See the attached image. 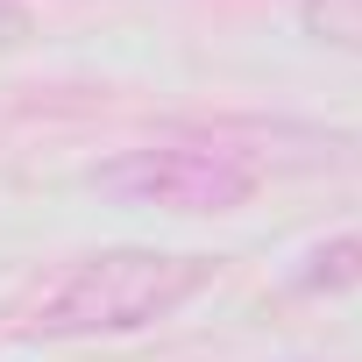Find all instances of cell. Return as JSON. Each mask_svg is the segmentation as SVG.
Instances as JSON below:
<instances>
[{"label": "cell", "mask_w": 362, "mask_h": 362, "mask_svg": "<svg viewBox=\"0 0 362 362\" xmlns=\"http://www.w3.org/2000/svg\"><path fill=\"white\" fill-rule=\"evenodd\" d=\"M214 256H170V249H100L78 256L43 298L22 313L29 334L43 341H93V334H142L170 320L185 298L214 284Z\"/></svg>", "instance_id": "obj_1"}, {"label": "cell", "mask_w": 362, "mask_h": 362, "mask_svg": "<svg viewBox=\"0 0 362 362\" xmlns=\"http://www.w3.org/2000/svg\"><path fill=\"white\" fill-rule=\"evenodd\" d=\"M93 185L128 206H156V214H235L256 199L263 177L221 142H149V149L107 156L93 170Z\"/></svg>", "instance_id": "obj_2"}, {"label": "cell", "mask_w": 362, "mask_h": 362, "mask_svg": "<svg viewBox=\"0 0 362 362\" xmlns=\"http://www.w3.org/2000/svg\"><path fill=\"white\" fill-rule=\"evenodd\" d=\"M348 284H362V228L355 235H334V242H320L298 270H291V291H348Z\"/></svg>", "instance_id": "obj_3"}, {"label": "cell", "mask_w": 362, "mask_h": 362, "mask_svg": "<svg viewBox=\"0 0 362 362\" xmlns=\"http://www.w3.org/2000/svg\"><path fill=\"white\" fill-rule=\"evenodd\" d=\"M298 29L334 50H362V0H298Z\"/></svg>", "instance_id": "obj_4"}, {"label": "cell", "mask_w": 362, "mask_h": 362, "mask_svg": "<svg viewBox=\"0 0 362 362\" xmlns=\"http://www.w3.org/2000/svg\"><path fill=\"white\" fill-rule=\"evenodd\" d=\"M29 43V8L22 0H0V50H22Z\"/></svg>", "instance_id": "obj_5"}]
</instances>
